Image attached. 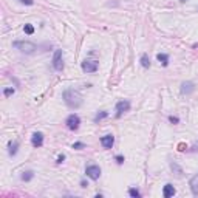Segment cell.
Instances as JSON below:
<instances>
[{
    "label": "cell",
    "instance_id": "obj_1",
    "mask_svg": "<svg viewBox=\"0 0 198 198\" xmlns=\"http://www.w3.org/2000/svg\"><path fill=\"white\" fill-rule=\"evenodd\" d=\"M62 98H64L65 104L70 109H79L80 105H82V94H80L78 90H75V88L65 90L64 94H62Z\"/></svg>",
    "mask_w": 198,
    "mask_h": 198
},
{
    "label": "cell",
    "instance_id": "obj_2",
    "mask_svg": "<svg viewBox=\"0 0 198 198\" xmlns=\"http://www.w3.org/2000/svg\"><path fill=\"white\" fill-rule=\"evenodd\" d=\"M12 46L16 50H19L20 53H25V54H33L37 50V46L28 40H16V42H12Z\"/></svg>",
    "mask_w": 198,
    "mask_h": 198
},
{
    "label": "cell",
    "instance_id": "obj_3",
    "mask_svg": "<svg viewBox=\"0 0 198 198\" xmlns=\"http://www.w3.org/2000/svg\"><path fill=\"white\" fill-rule=\"evenodd\" d=\"M53 68L56 71H62L64 70V53L62 50H56L53 54Z\"/></svg>",
    "mask_w": 198,
    "mask_h": 198
},
{
    "label": "cell",
    "instance_id": "obj_4",
    "mask_svg": "<svg viewBox=\"0 0 198 198\" xmlns=\"http://www.w3.org/2000/svg\"><path fill=\"white\" fill-rule=\"evenodd\" d=\"M99 68V62L98 60H90V59H85L82 62V71L85 73H96Z\"/></svg>",
    "mask_w": 198,
    "mask_h": 198
},
{
    "label": "cell",
    "instance_id": "obj_5",
    "mask_svg": "<svg viewBox=\"0 0 198 198\" xmlns=\"http://www.w3.org/2000/svg\"><path fill=\"white\" fill-rule=\"evenodd\" d=\"M85 173H87L88 178H91L93 181H96V180H99V176H101V167L96 166V164H90V166H87Z\"/></svg>",
    "mask_w": 198,
    "mask_h": 198
},
{
    "label": "cell",
    "instance_id": "obj_6",
    "mask_svg": "<svg viewBox=\"0 0 198 198\" xmlns=\"http://www.w3.org/2000/svg\"><path fill=\"white\" fill-rule=\"evenodd\" d=\"M65 124H67V127H68L70 130H78L79 125H80V118L76 115V113H71V115L67 118Z\"/></svg>",
    "mask_w": 198,
    "mask_h": 198
},
{
    "label": "cell",
    "instance_id": "obj_7",
    "mask_svg": "<svg viewBox=\"0 0 198 198\" xmlns=\"http://www.w3.org/2000/svg\"><path fill=\"white\" fill-rule=\"evenodd\" d=\"M128 110H130V102L128 101H119L116 104V118H121Z\"/></svg>",
    "mask_w": 198,
    "mask_h": 198
},
{
    "label": "cell",
    "instance_id": "obj_8",
    "mask_svg": "<svg viewBox=\"0 0 198 198\" xmlns=\"http://www.w3.org/2000/svg\"><path fill=\"white\" fill-rule=\"evenodd\" d=\"M101 144H102L104 149H112L113 144H115V136H113V135H105V136H102V138H101Z\"/></svg>",
    "mask_w": 198,
    "mask_h": 198
},
{
    "label": "cell",
    "instance_id": "obj_9",
    "mask_svg": "<svg viewBox=\"0 0 198 198\" xmlns=\"http://www.w3.org/2000/svg\"><path fill=\"white\" fill-rule=\"evenodd\" d=\"M175 194H176L175 187H173L170 183H167V184L164 186V189H162V197H164V198H170V197H173Z\"/></svg>",
    "mask_w": 198,
    "mask_h": 198
},
{
    "label": "cell",
    "instance_id": "obj_10",
    "mask_svg": "<svg viewBox=\"0 0 198 198\" xmlns=\"http://www.w3.org/2000/svg\"><path fill=\"white\" fill-rule=\"evenodd\" d=\"M31 144H33L34 147H42V144H43V135H42L40 132H36V133L33 135Z\"/></svg>",
    "mask_w": 198,
    "mask_h": 198
},
{
    "label": "cell",
    "instance_id": "obj_11",
    "mask_svg": "<svg viewBox=\"0 0 198 198\" xmlns=\"http://www.w3.org/2000/svg\"><path fill=\"white\" fill-rule=\"evenodd\" d=\"M194 90H195L194 82H183V84H181V93H183V94H191Z\"/></svg>",
    "mask_w": 198,
    "mask_h": 198
},
{
    "label": "cell",
    "instance_id": "obj_12",
    "mask_svg": "<svg viewBox=\"0 0 198 198\" xmlns=\"http://www.w3.org/2000/svg\"><path fill=\"white\" fill-rule=\"evenodd\" d=\"M189 186H191V191H192V194H194V195H198V173H197V175H194V176L191 178V181H189Z\"/></svg>",
    "mask_w": 198,
    "mask_h": 198
},
{
    "label": "cell",
    "instance_id": "obj_13",
    "mask_svg": "<svg viewBox=\"0 0 198 198\" xmlns=\"http://www.w3.org/2000/svg\"><path fill=\"white\" fill-rule=\"evenodd\" d=\"M8 149H9V155L14 157L17 153V149H19V142L17 141H9L8 142Z\"/></svg>",
    "mask_w": 198,
    "mask_h": 198
},
{
    "label": "cell",
    "instance_id": "obj_14",
    "mask_svg": "<svg viewBox=\"0 0 198 198\" xmlns=\"http://www.w3.org/2000/svg\"><path fill=\"white\" fill-rule=\"evenodd\" d=\"M170 169L175 172V175H176L178 178H181V176H183V169H181L176 162H173V161H172V162H170Z\"/></svg>",
    "mask_w": 198,
    "mask_h": 198
},
{
    "label": "cell",
    "instance_id": "obj_15",
    "mask_svg": "<svg viewBox=\"0 0 198 198\" xmlns=\"http://www.w3.org/2000/svg\"><path fill=\"white\" fill-rule=\"evenodd\" d=\"M157 59L162 64V67H167V65H169V56H167L166 53H159L158 56H157Z\"/></svg>",
    "mask_w": 198,
    "mask_h": 198
},
{
    "label": "cell",
    "instance_id": "obj_16",
    "mask_svg": "<svg viewBox=\"0 0 198 198\" xmlns=\"http://www.w3.org/2000/svg\"><path fill=\"white\" fill-rule=\"evenodd\" d=\"M22 181H31L33 178H34V172L33 170H27V172H23L22 173Z\"/></svg>",
    "mask_w": 198,
    "mask_h": 198
},
{
    "label": "cell",
    "instance_id": "obj_17",
    "mask_svg": "<svg viewBox=\"0 0 198 198\" xmlns=\"http://www.w3.org/2000/svg\"><path fill=\"white\" fill-rule=\"evenodd\" d=\"M141 65H142L144 68H149V67H150V59H149V56H147L146 53L141 56Z\"/></svg>",
    "mask_w": 198,
    "mask_h": 198
},
{
    "label": "cell",
    "instance_id": "obj_18",
    "mask_svg": "<svg viewBox=\"0 0 198 198\" xmlns=\"http://www.w3.org/2000/svg\"><path fill=\"white\" fill-rule=\"evenodd\" d=\"M128 195H130V197H133V198H139V197H141L139 191H138V189H135V187H130V189H128Z\"/></svg>",
    "mask_w": 198,
    "mask_h": 198
},
{
    "label": "cell",
    "instance_id": "obj_19",
    "mask_svg": "<svg viewBox=\"0 0 198 198\" xmlns=\"http://www.w3.org/2000/svg\"><path fill=\"white\" fill-rule=\"evenodd\" d=\"M23 31H25L27 34H33V33H34V27H33L31 23H27V25L23 27Z\"/></svg>",
    "mask_w": 198,
    "mask_h": 198
},
{
    "label": "cell",
    "instance_id": "obj_20",
    "mask_svg": "<svg viewBox=\"0 0 198 198\" xmlns=\"http://www.w3.org/2000/svg\"><path fill=\"white\" fill-rule=\"evenodd\" d=\"M109 116V112H101V113H98L96 116H94V122H98V121H101V119L107 118Z\"/></svg>",
    "mask_w": 198,
    "mask_h": 198
},
{
    "label": "cell",
    "instance_id": "obj_21",
    "mask_svg": "<svg viewBox=\"0 0 198 198\" xmlns=\"http://www.w3.org/2000/svg\"><path fill=\"white\" fill-rule=\"evenodd\" d=\"M3 94H5V96H11V94H14V88H5Z\"/></svg>",
    "mask_w": 198,
    "mask_h": 198
},
{
    "label": "cell",
    "instance_id": "obj_22",
    "mask_svg": "<svg viewBox=\"0 0 198 198\" xmlns=\"http://www.w3.org/2000/svg\"><path fill=\"white\" fill-rule=\"evenodd\" d=\"M84 147H85L84 142H75V144H73V149H78V150H79V149H84Z\"/></svg>",
    "mask_w": 198,
    "mask_h": 198
},
{
    "label": "cell",
    "instance_id": "obj_23",
    "mask_svg": "<svg viewBox=\"0 0 198 198\" xmlns=\"http://www.w3.org/2000/svg\"><path fill=\"white\" fill-rule=\"evenodd\" d=\"M169 121H170L172 124H178V121H180V119L176 118V116H170V118H169Z\"/></svg>",
    "mask_w": 198,
    "mask_h": 198
},
{
    "label": "cell",
    "instance_id": "obj_24",
    "mask_svg": "<svg viewBox=\"0 0 198 198\" xmlns=\"http://www.w3.org/2000/svg\"><path fill=\"white\" fill-rule=\"evenodd\" d=\"M20 3H23V5H30V6H31L34 2H33V0H20Z\"/></svg>",
    "mask_w": 198,
    "mask_h": 198
},
{
    "label": "cell",
    "instance_id": "obj_25",
    "mask_svg": "<svg viewBox=\"0 0 198 198\" xmlns=\"http://www.w3.org/2000/svg\"><path fill=\"white\" fill-rule=\"evenodd\" d=\"M64 159H65V155H59V158H57V164L64 162Z\"/></svg>",
    "mask_w": 198,
    "mask_h": 198
},
{
    "label": "cell",
    "instance_id": "obj_26",
    "mask_svg": "<svg viewBox=\"0 0 198 198\" xmlns=\"http://www.w3.org/2000/svg\"><path fill=\"white\" fill-rule=\"evenodd\" d=\"M116 161H118V164H122V162H124V157L118 155V157H116Z\"/></svg>",
    "mask_w": 198,
    "mask_h": 198
},
{
    "label": "cell",
    "instance_id": "obj_27",
    "mask_svg": "<svg viewBox=\"0 0 198 198\" xmlns=\"http://www.w3.org/2000/svg\"><path fill=\"white\" fill-rule=\"evenodd\" d=\"M180 2H186V0H180Z\"/></svg>",
    "mask_w": 198,
    "mask_h": 198
}]
</instances>
